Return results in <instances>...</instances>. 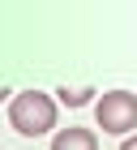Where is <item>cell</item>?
Instances as JSON below:
<instances>
[{
  "mask_svg": "<svg viewBox=\"0 0 137 150\" xmlns=\"http://www.w3.org/2000/svg\"><path fill=\"white\" fill-rule=\"evenodd\" d=\"M120 150H137V137H124V146H120Z\"/></svg>",
  "mask_w": 137,
  "mask_h": 150,
  "instance_id": "obj_5",
  "label": "cell"
},
{
  "mask_svg": "<svg viewBox=\"0 0 137 150\" xmlns=\"http://www.w3.org/2000/svg\"><path fill=\"white\" fill-rule=\"evenodd\" d=\"M9 125L22 137H43L47 129H56V99L39 90H22L9 103Z\"/></svg>",
  "mask_w": 137,
  "mask_h": 150,
  "instance_id": "obj_1",
  "label": "cell"
},
{
  "mask_svg": "<svg viewBox=\"0 0 137 150\" xmlns=\"http://www.w3.org/2000/svg\"><path fill=\"white\" fill-rule=\"evenodd\" d=\"M94 120H99L103 133H129V129H137V94L129 90H107L94 103Z\"/></svg>",
  "mask_w": 137,
  "mask_h": 150,
  "instance_id": "obj_2",
  "label": "cell"
},
{
  "mask_svg": "<svg viewBox=\"0 0 137 150\" xmlns=\"http://www.w3.org/2000/svg\"><path fill=\"white\" fill-rule=\"evenodd\" d=\"M4 94H9V90H4V86H0V99H4Z\"/></svg>",
  "mask_w": 137,
  "mask_h": 150,
  "instance_id": "obj_6",
  "label": "cell"
},
{
  "mask_svg": "<svg viewBox=\"0 0 137 150\" xmlns=\"http://www.w3.org/2000/svg\"><path fill=\"white\" fill-rule=\"evenodd\" d=\"M56 94H60V103H64V107H86L94 90H90V86H60Z\"/></svg>",
  "mask_w": 137,
  "mask_h": 150,
  "instance_id": "obj_4",
  "label": "cell"
},
{
  "mask_svg": "<svg viewBox=\"0 0 137 150\" xmlns=\"http://www.w3.org/2000/svg\"><path fill=\"white\" fill-rule=\"evenodd\" d=\"M52 150H99V137H94L90 129L68 125V129H60L56 137H52Z\"/></svg>",
  "mask_w": 137,
  "mask_h": 150,
  "instance_id": "obj_3",
  "label": "cell"
}]
</instances>
